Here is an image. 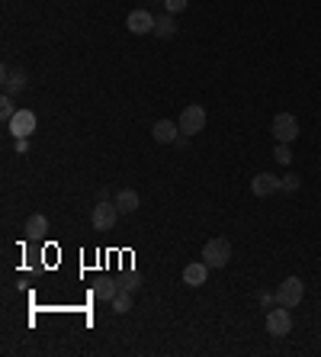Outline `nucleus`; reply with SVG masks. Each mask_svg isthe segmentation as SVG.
Wrapping results in <instances>:
<instances>
[{"instance_id":"21","label":"nucleus","mask_w":321,"mask_h":357,"mask_svg":"<svg viewBox=\"0 0 321 357\" xmlns=\"http://www.w3.org/2000/svg\"><path fill=\"white\" fill-rule=\"evenodd\" d=\"M119 287H122V290H128V293H138V290H142V280H138V273H128Z\"/></svg>"},{"instance_id":"14","label":"nucleus","mask_w":321,"mask_h":357,"mask_svg":"<svg viewBox=\"0 0 321 357\" xmlns=\"http://www.w3.org/2000/svg\"><path fill=\"white\" fill-rule=\"evenodd\" d=\"M116 206H119V213H135L138 206H142V197H138L135 190H128V187H122L119 193H116V200H113Z\"/></svg>"},{"instance_id":"13","label":"nucleus","mask_w":321,"mask_h":357,"mask_svg":"<svg viewBox=\"0 0 321 357\" xmlns=\"http://www.w3.org/2000/svg\"><path fill=\"white\" fill-rule=\"evenodd\" d=\"M23 232H26V238H32V242H39V238H46V232H48V219L42 216V213H32V216L26 219V226H23Z\"/></svg>"},{"instance_id":"18","label":"nucleus","mask_w":321,"mask_h":357,"mask_svg":"<svg viewBox=\"0 0 321 357\" xmlns=\"http://www.w3.org/2000/svg\"><path fill=\"white\" fill-rule=\"evenodd\" d=\"M13 113H17V106H13V97L3 94V97H0V119L10 122V119H13Z\"/></svg>"},{"instance_id":"6","label":"nucleus","mask_w":321,"mask_h":357,"mask_svg":"<svg viewBox=\"0 0 321 357\" xmlns=\"http://www.w3.org/2000/svg\"><path fill=\"white\" fill-rule=\"evenodd\" d=\"M36 113H32V110H17V113H13V119L7 122V129H10V135H13V139H29V135H32V132H36Z\"/></svg>"},{"instance_id":"5","label":"nucleus","mask_w":321,"mask_h":357,"mask_svg":"<svg viewBox=\"0 0 321 357\" xmlns=\"http://www.w3.org/2000/svg\"><path fill=\"white\" fill-rule=\"evenodd\" d=\"M266 331L273 335V338H286L289 331H293V316H289V309L286 306H280V309H270L266 312Z\"/></svg>"},{"instance_id":"17","label":"nucleus","mask_w":321,"mask_h":357,"mask_svg":"<svg viewBox=\"0 0 321 357\" xmlns=\"http://www.w3.org/2000/svg\"><path fill=\"white\" fill-rule=\"evenodd\" d=\"M132 296H135V293H128V290H122L119 287V293H116V296H113V312H119V316H126L128 309H132Z\"/></svg>"},{"instance_id":"9","label":"nucleus","mask_w":321,"mask_h":357,"mask_svg":"<svg viewBox=\"0 0 321 357\" xmlns=\"http://www.w3.org/2000/svg\"><path fill=\"white\" fill-rule=\"evenodd\" d=\"M276 190H283V177H276L270 171H264V174H257V177L251 180V193H254V197H270Z\"/></svg>"},{"instance_id":"2","label":"nucleus","mask_w":321,"mask_h":357,"mask_svg":"<svg viewBox=\"0 0 321 357\" xmlns=\"http://www.w3.org/2000/svg\"><path fill=\"white\" fill-rule=\"evenodd\" d=\"M302 296H305L302 277H286V280L280 283V290H276V302L286 306V309H295V306L302 302Z\"/></svg>"},{"instance_id":"1","label":"nucleus","mask_w":321,"mask_h":357,"mask_svg":"<svg viewBox=\"0 0 321 357\" xmlns=\"http://www.w3.org/2000/svg\"><path fill=\"white\" fill-rule=\"evenodd\" d=\"M202 261L209 264L212 271L225 267L231 261V242L228 238H209V242L202 244Z\"/></svg>"},{"instance_id":"11","label":"nucleus","mask_w":321,"mask_h":357,"mask_svg":"<svg viewBox=\"0 0 321 357\" xmlns=\"http://www.w3.org/2000/svg\"><path fill=\"white\" fill-rule=\"evenodd\" d=\"M151 139L161 142V145H171V142L180 139V126H174L171 119H157L155 126H151Z\"/></svg>"},{"instance_id":"7","label":"nucleus","mask_w":321,"mask_h":357,"mask_svg":"<svg viewBox=\"0 0 321 357\" xmlns=\"http://www.w3.org/2000/svg\"><path fill=\"white\" fill-rule=\"evenodd\" d=\"M155 23H157V17L151 13V10H132L126 17V26H128V32L132 36H148V32H155Z\"/></svg>"},{"instance_id":"4","label":"nucleus","mask_w":321,"mask_h":357,"mask_svg":"<svg viewBox=\"0 0 321 357\" xmlns=\"http://www.w3.org/2000/svg\"><path fill=\"white\" fill-rule=\"evenodd\" d=\"M177 126H180V132H184V135H200V132L206 129V110H202L200 104L184 106V113H180Z\"/></svg>"},{"instance_id":"10","label":"nucleus","mask_w":321,"mask_h":357,"mask_svg":"<svg viewBox=\"0 0 321 357\" xmlns=\"http://www.w3.org/2000/svg\"><path fill=\"white\" fill-rule=\"evenodd\" d=\"M0 84H3V94L17 97L23 87H26V71H19V68H3V77H0Z\"/></svg>"},{"instance_id":"20","label":"nucleus","mask_w":321,"mask_h":357,"mask_svg":"<svg viewBox=\"0 0 321 357\" xmlns=\"http://www.w3.org/2000/svg\"><path fill=\"white\" fill-rule=\"evenodd\" d=\"M190 7V0H164V10L174 17V13H184V10Z\"/></svg>"},{"instance_id":"8","label":"nucleus","mask_w":321,"mask_h":357,"mask_svg":"<svg viewBox=\"0 0 321 357\" xmlns=\"http://www.w3.org/2000/svg\"><path fill=\"white\" fill-rule=\"evenodd\" d=\"M273 139L276 142H295L299 139V119L293 113H276L273 116Z\"/></svg>"},{"instance_id":"15","label":"nucleus","mask_w":321,"mask_h":357,"mask_svg":"<svg viewBox=\"0 0 321 357\" xmlns=\"http://www.w3.org/2000/svg\"><path fill=\"white\" fill-rule=\"evenodd\" d=\"M116 293H119V283H113V280H97V287H93V296L103 302H113Z\"/></svg>"},{"instance_id":"23","label":"nucleus","mask_w":321,"mask_h":357,"mask_svg":"<svg viewBox=\"0 0 321 357\" xmlns=\"http://www.w3.org/2000/svg\"><path fill=\"white\" fill-rule=\"evenodd\" d=\"M260 302H264L266 309H273V306H280V302H276V296H273V293H260Z\"/></svg>"},{"instance_id":"22","label":"nucleus","mask_w":321,"mask_h":357,"mask_svg":"<svg viewBox=\"0 0 321 357\" xmlns=\"http://www.w3.org/2000/svg\"><path fill=\"white\" fill-rule=\"evenodd\" d=\"M299 187H302V177H299V174H286V177H283V190L295 193Z\"/></svg>"},{"instance_id":"19","label":"nucleus","mask_w":321,"mask_h":357,"mask_svg":"<svg viewBox=\"0 0 321 357\" xmlns=\"http://www.w3.org/2000/svg\"><path fill=\"white\" fill-rule=\"evenodd\" d=\"M273 158L280 161V164H293V151H289V145H286V142H276Z\"/></svg>"},{"instance_id":"24","label":"nucleus","mask_w":321,"mask_h":357,"mask_svg":"<svg viewBox=\"0 0 321 357\" xmlns=\"http://www.w3.org/2000/svg\"><path fill=\"white\" fill-rule=\"evenodd\" d=\"M13 148H17V155H26V151H29V139H17Z\"/></svg>"},{"instance_id":"16","label":"nucleus","mask_w":321,"mask_h":357,"mask_svg":"<svg viewBox=\"0 0 321 357\" xmlns=\"http://www.w3.org/2000/svg\"><path fill=\"white\" fill-rule=\"evenodd\" d=\"M174 32H177V26H174V17H171V13L157 17V23H155V36L157 39H171Z\"/></svg>"},{"instance_id":"12","label":"nucleus","mask_w":321,"mask_h":357,"mask_svg":"<svg viewBox=\"0 0 321 357\" xmlns=\"http://www.w3.org/2000/svg\"><path fill=\"white\" fill-rule=\"evenodd\" d=\"M209 264L206 261H193V264H186L184 267V283L186 287H202V283L209 280Z\"/></svg>"},{"instance_id":"3","label":"nucleus","mask_w":321,"mask_h":357,"mask_svg":"<svg viewBox=\"0 0 321 357\" xmlns=\"http://www.w3.org/2000/svg\"><path fill=\"white\" fill-rule=\"evenodd\" d=\"M116 219H119V206L110 203V200H97V206H93V213H90L93 229H97V232H110V229L116 226Z\"/></svg>"}]
</instances>
